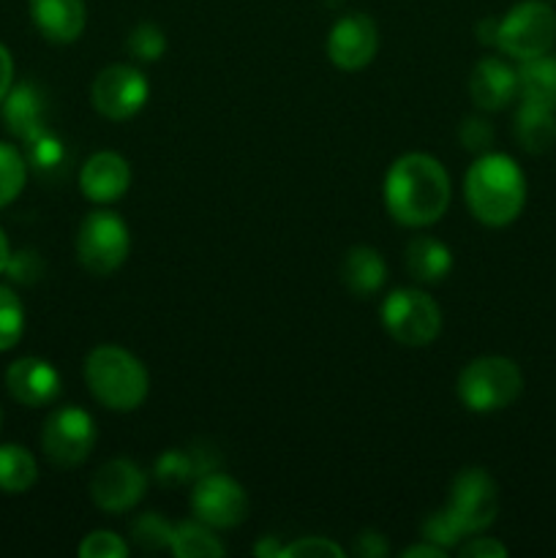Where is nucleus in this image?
Returning a JSON list of instances; mask_svg holds the SVG:
<instances>
[{"label": "nucleus", "mask_w": 556, "mask_h": 558, "mask_svg": "<svg viewBox=\"0 0 556 558\" xmlns=\"http://www.w3.org/2000/svg\"><path fill=\"white\" fill-rule=\"evenodd\" d=\"M445 510L458 523L463 537L485 532L496 521V515H499V488H496V480L485 469H463L452 480Z\"/></svg>", "instance_id": "nucleus-8"}, {"label": "nucleus", "mask_w": 556, "mask_h": 558, "mask_svg": "<svg viewBox=\"0 0 556 558\" xmlns=\"http://www.w3.org/2000/svg\"><path fill=\"white\" fill-rule=\"evenodd\" d=\"M9 259H11V245H9V238H5V232L0 229V276H3L5 267H9Z\"/></svg>", "instance_id": "nucleus-42"}, {"label": "nucleus", "mask_w": 556, "mask_h": 558, "mask_svg": "<svg viewBox=\"0 0 556 558\" xmlns=\"http://www.w3.org/2000/svg\"><path fill=\"white\" fill-rule=\"evenodd\" d=\"M382 327L401 347H428L442 330V311L420 289H392L382 300Z\"/></svg>", "instance_id": "nucleus-7"}, {"label": "nucleus", "mask_w": 556, "mask_h": 558, "mask_svg": "<svg viewBox=\"0 0 556 558\" xmlns=\"http://www.w3.org/2000/svg\"><path fill=\"white\" fill-rule=\"evenodd\" d=\"M5 390L22 407H47L60 396V374L44 357H20L5 368Z\"/></svg>", "instance_id": "nucleus-14"}, {"label": "nucleus", "mask_w": 556, "mask_h": 558, "mask_svg": "<svg viewBox=\"0 0 556 558\" xmlns=\"http://www.w3.org/2000/svg\"><path fill=\"white\" fill-rule=\"evenodd\" d=\"M218 469V452L213 447H172V450L164 452L161 458L153 466V474H156L158 483L164 488H178V485L191 483V480H200L202 474L216 472Z\"/></svg>", "instance_id": "nucleus-18"}, {"label": "nucleus", "mask_w": 556, "mask_h": 558, "mask_svg": "<svg viewBox=\"0 0 556 558\" xmlns=\"http://www.w3.org/2000/svg\"><path fill=\"white\" fill-rule=\"evenodd\" d=\"M27 183V158L9 142H0V207L11 205Z\"/></svg>", "instance_id": "nucleus-26"}, {"label": "nucleus", "mask_w": 556, "mask_h": 558, "mask_svg": "<svg viewBox=\"0 0 556 558\" xmlns=\"http://www.w3.org/2000/svg\"><path fill=\"white\" fill-rule=\"evenodd\" d=\"M145 490L147 474L129 458H112L90 480L93 505L104 512H112V515H120V512L140 505Z\"/></svg>", "instance_id": "nucleus-12"}, {"label": "nucleus", "mask_w": 556, "mask_h": 558, "mask_svg": "<svg viewBox=\"0 0 556 558\" xmlns=\"http://www.w3.org/2000/svg\"><path fill=\"white\" fill-rule=\"evenodd\" d=\"M518 96L523 101H537L556 107V58L540 54V58L521 60L518 65Z\"/></svg>", "instance_id": "nucleus-23"}, {"label": "nucleus", "mask_w": 556, "mask_h": 558, "mask_svg": "<svg viewBox=\"0 0 556 558\" xmlns=\"http://www.w3.org/2000/svg\"><path fill=\"white\" fill-rule=\"evenodd\" d=\"M76 259L90 276H112L129 259L131 234L112 210H93L76 229Z\"/></svg>", "instance_id": "nucleus-5"}, {"label": "nucleus", "mask_w": 556, "mask_h": 558, "mask_svg": "<svg viewBox=\"0 0 556 558\" xmlns=\"http://www.w3.org/2000/svg\"><path fill=\"white\" fill-rule=\"evenodd\" d=\"M14 87V60H11L9 49L0 44V107H3L5 96L11 93Z\"/></svg>", "instance_id": "nucleus-38"}, {"label": "nucleus", "mask_w": 556, "mask_h": 558, "mask_svg": "<svg viewBox=\"0 0 556 558\" xmlns=\"http://www.w3.org/2000/svg\"><path fill=\"white\" fill-rule=\"evenodd\" d=\"M25 332V305L11 287H0V352H9Z\"/></svg>", "instance_id": "nucleus-27"}, {"label": "nucleus", "mask_w": 556, "mask_h": 558, "mask_svg": "<svg viewBox=\"0 0 556 558\" xmlns=\"http://www.w3.org/2000/svg\"><path fill=\"white\" fill-rule=\"evenodd\" d=\"M343 548L327 537H303L283 545L281 558H341Z\"/></svg>", "instance_id": "nucleus-33"}, {"label": "nucleus", "mask_w": 556, "mask_h": 558, "mask_svg": "<svg viewBox=\"0 0 556 558\" xmlns=\"http://www.w3.org/2000/svg\"><path fill=\"white\" fill-rule=\"evenodd\" d=\"M401 556L403 558H445L447 550L434 543H423V545H414V548H407Z\"/></svg>", "instance_id": "nucleus-39"}, {"label": "nucleus", "mask_w": 556, "mask_h": 558, "mask_svg": "<svg viewBox=\"0 0 556 558\" xmlns=\"http://www.w3.org/2000/svg\"><path fill=\"white\" fill-rule=\"evenodd\" d=\"M390 554V545H387L385 534H379L376 529H365L354 537V556L360 558H385Z\"/></svg>", "instance_id": "nucleus-36"}, {"label": "nucleus", "mask_w": 556, "mask_h": 558, "mask_svg": "<svg viewBox=\"0 0 556 558\" xmlns=\"http://www.w3.org/2000/svg\"><path fill=\"white\" fill-rule=\"evenodd\" d=\"M147 96H150V85H147L145 74L140 69H134V65L125 63H114L98 71L90 87L96 112L101 118L114 120V123L134 118L147 104Z\"/></svg>", "instance_id": "nucleus-10"}, {"label": "nucleus", "mask_w": 556, "mask_h": 558, "mask_svg": "<svg viewBox=\"0 0 556 558\" xmlns=\"http://www.w3.org/2000/svg\"><path fill=\"white\" fill-rule=\"evenodd\" d=\"M469 96L483 112H499L518 96V71L501 58H483L469 76Z\"/></svg>", "instance_id": "nucleus-16"}, {"label": "nucleus", "mask_w": 556, "mask_h": 558, "mask_svg": "<svg viewBox=\"0 0 556 558\" xmlns=\"http://www.w3.org/2000/svg\"><path fill=\"white\" fill-rule=\"evenodd\" d=\"M65 158V147L52 131H44L41 136H36L33 142H27V161L33 163L41 172H49V169H58Z\"/></svg>", "instance_id": "nucleus-31"}, {"label": "nucleus", "mask_w": 556, "mask_h": 558, "mask_svg": "<svg viewBox=\"0 0 556 558\" xmlns=\"http://www.w3.org/2000/svg\"><path fill=\"white\" fill-rule=\"evenodd\" d=\"M131 185V167L123 156L112 150H101L85 161L80 172V189L96 205L118 202Z\"/></svg>", "instance_id": "nucleus-15"}, {"label": "nucleus", "mask_w": 556, "mask_h": 558, "mask_svg": "<svg viewBox=\"0 0 556 558\" xmlns=\"http://www.w3.org/2000/svg\"><path fill=\"white\" fill-rule=\"evenodd\" d=\"M254 554L262 558H278L283 554V545L278 543V537H262V543L254 545Z\"/></svg>", "instance_id": "nucleus-40"}, {"label": "nucleus", "mask_w": 556, "mask_h": 558, "mask_svg": "<svg viewBox=\"0 0 556 558\" xmlns=\"http://www.w3.org/2000/svg\"><path fill=\"white\" fill-rule=\"evenodd\" d=\"M178 558H221L227 554V548L221 545V539L213 534V529L207 523H178L172 532V545H169Z\"/></svg>", "instance_id": "nucleus-25"}, {"label": "nucleus", "mask_w": 556, "mask_h": 558, "mask_svg": "<svg viewBox=\"0 0 556 558\" xmlns=\"http://www.w3.org/2000/svg\"><path fill=\"white\" fill-rule=\"evenodd\" d=\"M494 136H496L494 125H491L485 118H478V114H469V118L461 123V129H458V140H461V145L467 147L469 153L488 150Z\"/></svg>", "instance_id": "nucleus-34"}, {"label": "nucleus", "mask_w": 556, "mask_h": 558, "mask_svg": "<svg viewBox=\"0 0 556 558\" xmlns=\"http://www.w3.org/2000/svg\"><path fill=\"white\" fill-rule=\"evenodd\" d=\"M85 381L93 398L112 412H134L150 390V376L145 365L123 347H112V343L96 347L87 354Z\"/></svg>", "instance_id": "nucleus-3"}, {"label": "nucleus", "mask_w": 556, "mask_h": 558, "mask_svg": "<svg viewBox=\"0 0 556 558\" xmlns=\"http://www.w3.org/2000/svg\"><path fill=\"white\" fill-rule=\"evenodd\" d=\"M125 47H129V52L134 54L136 60H142V63H156L164 54V49H167V36H164L161 27L153 25V22H140V25L129 33V38H125Z\"/></svg>", "instance_id": "nucleus-29"}, {"label": "nucleus", "mask_w": 556, "mask_h": 558, "mask_svg": "<svg viewBox=\"0 0 556 558\" xmlns=\"http://www.w3.org/2000/svg\"><path fill=\"white\" fill-rule=\"evenodd\" d=\"M469 213L485 227H507L527 202V178L505 153H485L469 167L463 180Z\"/></svg>", "instance_id": "nucleus-2"}, {"label": "nucleus", "mask_w": 556, "mask_h": 558, "mask_svg": "<svg viewBox=\"0 0 556 558\" xmlns=\"http://www.w3.org/2000/svg\"><path fill=\"white\" fill-rule=\"evenodd\" d=\"M3 118L11 134L20 136L25 145L36 140V136H41L44 131H47V123H44L41 93H38L33 85L11 87V93L3 101Z\"/></svg>", "instance_id": "nucleus-19"}, {"label": "nucleus", "mask_w": 556, "mask_h": 558, "mask_svg": "<svg viewBox=\"0 0 556 558\" xmlns=\"http://www.w3.org/2000/svg\"><path fill=\"white\" fill-rule=\"evenodd\" d=\"M80 556L82 558H125L129 556V545H125V539L114 532H93L82 539Z\"/></svg>", "instance_id": "nucleus-32"}, {"label": "nucleus", "mask_w": 556, "mask_h": 558, "mask_svg": "<svg viewBox=\"0 0 556 558\" xmlns=\"http://www.w3.org/2000/svg\"><path fill=\"white\" fill-rule=\"evenodd\" d=\"M450 174L428 153H407L387 169L385 207L401 227L436 223L450 207Z\"/></svg>", "instance_id": "nucleus-1"}, {"label": "nucleus", "mask_w": 556, "mask_h": 558, "mask_svg": "<svg viewBox=\"0 0 556 558\" xmlns=\"http://www.w3.org/2000/svg\"><path fill=\"white\" fill-rule=\"evenodd\" d=\"M496 31H499V20H483L478 25L480 44H494L496 47Z\"/></svg>", "instance_id": "nucleus-41"}, {"label": "nucleus", "mask_w": 556, "mask_h": 558, "mask_svg": "<svg viewBox=\"0 0 556 558\" xmlns=\"http://www.w3.org/2000/svg\"><path fill=\"white\" fill-rule=\"evenodd\" d=\"M191 510L196 521L210 529H234L249 518V496L243 485L221 472H207L194 480L191 490Z\"/></svg>", "instance_id": "nucleus-11"}, {"label": "nucleus", "mask_w": 556, "mask_h": 558, "mask_svg": "<svg viewBox=\"0 0 556 558\" xmlns=\"http://www.w3.org/2000/svg\"><path fill=\"white\" fill-rule=\"evenodd\" d=\"M458 554L467 558H507V548L494 537H474L463 543Z\"/></svg>", "instance_id": "nucleus-37"}, {"label": "nucleus", "mask_w": 556, "mask_h": 558, "mask_svg": "<svg viewBox=\"0 0 556 558\" xmlns=\"http://www.w3.org/2000/svg\"><path fill=\"white\" fill-rule=\"evenodd\" d=\"M96 445V423L85 409L63 407L55 409L47 417L41 430V447L44 456L55 463V466L74 469L87 461Z\"/></svg>", "instance_id": "nucleus-9"}, {"label": "nucleus", "mask_w": 556, "mask_h": 558, "mask_svg": "<svg viewBox=\"0 0 556 558\" xmlns=\"http://www.w3.org/2000/svg\"><path fill=\"white\" fill-rule=\"evenodd\" d=\"M38 480V463L33 452L22 445H0V490L3 494H27Z\"/></svg>", "instance_id": "nucleus-24"}, {"label": "nucleus", "mask_w": 556, "mask_h": 558, "mask_svg": "<svg viewBox=\"0 0 556 558\" xmlns=\"http://www.w3.org/2000/svg\"><path fill=\"white\" fill-rule=\"evenodd\" d=\"M5 272H9L14 281H36V278L41 276V259H38L33 251H20V254H11Z\"/></svg>", "instance_id": "nucleus-35"}, {"label": "nucleus", "mask_w": 556, "mask_h": 558, "mask_svg": "<svg viewBox=\"0 0 556 558\" xmlns=\"http://www.w3.org/2000/svg\"><path fill=\"white\" fill-rule=\"evenodd\" d=\"M387 278V265L382 254L371 245H354L349 254L343 256L341 265V281L354 298H371L382 289Z\"/></svg>", "instance_id": "nucleus-20"}, {"label": "nucleus", "mask_w": 556, "mask_h": 558, "mask_svg": "<svg viewBox=\"0 0 556 558\" xmlns=\"http://www.w3.org/2000/svg\"><path fill=\"white\" fill-rule=\"evenodd\" d=\"M403 262H407V270L414 281L439 283L442 278L450 272L452 254L442 240L428 238V234H420V238L409 240Z\"/></svg>", "instance_id": "nucleus-22"}, {"label": "nucleus", "mask_w": 556, "mask_h": 558, "mask_svg": "<svg viewBox=\"0 0 556 558\" xmlns=\"http://www.w3.org/2000/svg\"><path fill=\"white\" fill-rule=\"evenodd\" d=\"M516 136L532 156L551 150L556 142V107L537 101H523L516 114Z\"/></svg>", "instance_id": "nucleus-21"}, {"label": "nucleus", "mask_w": 556, "mask_h": 558, "mask_svg": "<svg viewBox=\"0 0 556 558\" xmlns=\"http://www.w3.org/2000/svg\"><path fill=\"white\" fill-rule=\"evenodd\" d=\"M36 31L52 44H74L87 25L85 0H31Z\"/></svg>", "instance_id": "nucleus-17"}, {"label": "nucleus", "mask_w": 556, "mask_h": 558, "mask_svg": "<svg viewBox=\"0 0 556 558\" xmlns=\"http://www.w3.org/2000/svg\"><path fill=\"white\" fill-rule=\"evenodd\" d=\"M523 390V374L510 357L485 354L472 360L458 376V398L469 412H501L518 401Z\"/></svg>", "instance_id": "nucleus-4"}, {"label": "nucleus", "mask_w": 556, "mask_h": 558, "mask_svg": "<svg viewBox=\"0 0 556 558\" xmlns=\"http://www.w3.org/2000/svg\"><path fill=\"white\" fill-rule=\"evenodd\" d=\"M420 534H423L425 543H434L445 550L456 548V545L463 543V532L458 529V523L452 521L450 512H447L445 507L431 512V515H425L423 526H420Z\"/></svg>", "instance_id": "nucleus-30"}, {"label": "nucleus", "mask_w": 556, "mask_h": 558, "mask_svg": "<svg viewBox=\"0 0 556 558\" xmlns=\"http://www.w3.org/2000/svg\"><path fill=\"white\" fill-rule=\"evenodd\" d=\"M172 532L174 526L158 512H145L134 521L131 526V537L140 545L142 550H164L172 545Z\"/></svg>", "instance_id": "nucleus-28"}, {"label": "nucleus", "mask_w": 556, "mask_h": 558, "mask_svg": "<svg viewBox=\"0 0 556 558\" xmlns=\"http://www.w3.org/2000/svg\"><path fill=\"white\" fill-rule=\"evenodd\" d=\"M379 31L368 14H343L327 36V58L341 71H360L376 58Z\"/></svg>", "instance_id": "nucleus-13"}, {"label": "nucleus", "mask_w": 556, "mask_h": 558, "mask_svg": "<svg viewBox=\"0 0 556 558\" xmlns=\"http://www.w3.org/2000/svg\"><path fill=\"white\" fill-rule=\"evenodd\" d=\"M0 425H3V409H0Z\"/></svg>", "instance_id": "nucleus-43"}, {"label": "nucleus", "mask_w": 556, "mask_h": 558, "mask_svg": "<svg viewBox=\"0 0 556 558\" xmlns=\"http://www.w3.org/2000/svg\"><path fill=\"white\" fill-rule=\"evenodd\" d=\"M556 41V11L543 0H523L499 20L496 47L512 60L540 58Z\"/></svg>", "instance_id": "nucleus-6"}]
</instances>
